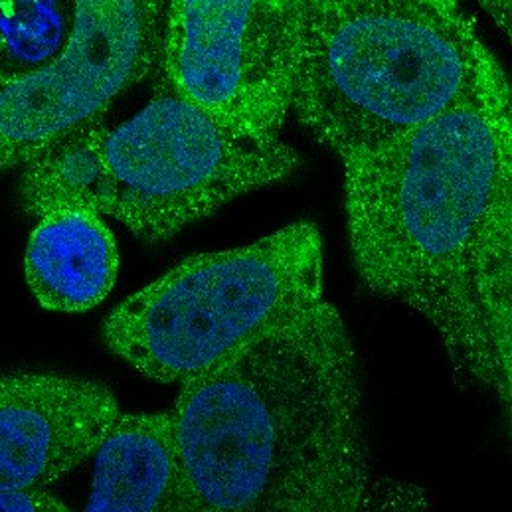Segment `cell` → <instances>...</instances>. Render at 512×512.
Masks as SVG:
<instances>
[{
  "label": "cell",
  "instance_id": "7a4b0ae2",
  "mask_svg": "<svg viewBox=\"0 0 512 512\" xmlns=\"http://www.w3.org/2000/svg\"><path fill=\"white\" fill-rule=\"evenodd\" d=\"M172 435L206 512H362L370 479L356 350L325 299L180 382Z\"/></svg>",
  "mask_w": 512,
  "mask_h": 512
},
{
  "label": "cell",
  "instance_id": "3957f363",
  "mask_svg": "<svg viewBox=\"0 0 512 512\" xmlns=\"http://www.w3.org/2000/svg\"><path fill=\"white\" fill-rule=\"evenodd\" d=\"M507 87L453 0H303L291 109L342 161Z\"/></svg>",
  "mask_w": 512,
  "mask_h": 512
},
{
  "label": "cell",
  "instance_id": "8fae6325",
  "mask_svg": "<svg viewBox=\"0 0 512 512\" xmlns=\"http://www.w3.org/2000/svg\"><path fill=\"white\" fill-rule=\"evenodd\" d=\"M76 2L0 0V86L54 62L74 30Z\"/></svg>",
  "mask_w": 512,
  "mask_h": 512
},
{
  "label": "cell",
  "instance_id": "7c38bea8",
  "mask_svg": "<svg viewBox=\"0 0 512 512\" xmlns=\"http://www.w3.org/2000/svg\"><path fill=\"white\" fill-rule=\"evenodd\" d=\"M0 512H72L46 491L0 493Z\"/></svg>",
  "mask_w": 512,
  "mask_h": 512
},
{
  "label": "cell",
  "instance_id": "8992f818",
  "mask_svg": "<svg viewBox=\"0 0 512 512\" xmlns=\"http://www.w3.org/2000/svg\"><path fill=\"white\" fill-rule=\"evenodd\" d=\"M303 0H174L159 68L167 93L256 141L291 111Z\"/></svg>",
  "mask_w": 512,
  "mask_h": 512
},
{
  "label": "cell",
  "instance_id": "9c48e42d",
  "mask_svg": "<svg viewBox=\"0 0 512 512\" xmlns=\"http://www.w3.org/2000/svg\"><path fill=\"white\" fill-rule=\"evenodd\" d=\"M196 505L176 453L171 414H119L93 453L82 512H182Z\"/></svg>",
  "mask_w": 512,
  "mask_h": 512
},
{
  "label": "cell",
  "instance_id": "5bb4252c",
  "mask_svg": "<svg viewBox=\"0 0 512 512\" xmlns=\"http://www.w3.org/2000/svg\"><path fill=\"white\" fill-rule=\"evenodd\" d=\"M182 512H206V511H202V509H200V507H198V505H192V507H188V509H186V511H182Z\"/></svg>",
  "mask_w": 512,
  "mask_h": 512
},
{
  "label": "cell",
  "instance_id": "30bf717a",
  "mask_svg": "<svg viewBox=\"0 0 512 512\" xmlns=\"http://www.w3.org/2000/svg\"><path fill=\"white\" fill-rule=\"evenodd\" d=\"M26 281L36 301L56 313L97 307L119 273L115 238L99 214L64 208L38 218L24 256Z\"/></svg>",
  "mask_w": 512,
  "mask_h": 512
},
{
  "label": "cell",
  "instance_id": "ba28073f",
  "mask_svg": "<svg viewBox=\"0 0 512 512\" xmlns=\"http://www.w3.org/2000/svg\"><path fill=\"white\" fill-rule=\"evenodd\" d=\"M121 414L113 392L56 372L0 374V493L44 491L89 457Z\"/></svg>",
  "mask_w": 512,
  "mask_h": 512
},
{
  "label": "cell",
  "instance_id": "52a82bcc",
  "mask_svg": "<svg viewBox=\"0 0 512 512\" xmlns=\"http://www.w3.org/2000/svg\"><path fill=\"white\" fill-rule=\"evenodd\" d=\"M167 2L80 0L48 66L0 86V171L26 167L159 66Z\"/></svg>",
  "mask_w": 512,
  "mask_h": 512
},
{
  "label": "cell",
  "instance_id": "4fadbf2b",
  "mask_svg": "<svg viewBox=\"0 0 512 512\" xmlns=\"http://www.w3.org/2000/svg\"><path fill=\"white\" fill-rule=\"evenodd\" d=\"M483 6L489 10V14L493 16V20L507 30V34H511V2L509 0H501V2H483Z\"/></svg>",
  "mask_w": 512,
  "mask_h": 512
},
{
  "label": "cell",
  "instance_id": "277c9868",
  "mask_svg": "<svg viewBox=\"0 0 512 512\" xmlns=\"http://www.w3.org/2000/svg\"><path fill=\"white\" fill-rule=\"evenodd\" d=\"M319 301L323 242L303 220L236 250L184 259L107 315L103 341L139 374L180 384Z\"/></svg>",
  "mask_w": 512,
  "mask_h": 512
},
{
  "label": "cell",
  "instance_id": "5b68a950",
  "mask_svg": "<svg viewBox=\"0 0 512 512\" xmlns=\"http://www.w3.org/2000/svg\"><path fill=\"white\" fill-rule=\"evenodd\" d=\"M299 167L301 157L281 139L238 135L165 93L107 131L89 210L115 218L143 242H163Z\"/></svg>",
  "mask_w": 512,
  "mask_h": 512
},
{
  "label": "cell",
  "instance_id": "6da1fadb",
  "mask_svg": "<svg viewBox=\"0 0 512 512\" xmlns=\"http://www.w3.org/2000/svg\"><path fill=\"white\" fill-rule=\"evenodd\" d=\"M342 165L362 285L418 313L461 382L511 412V89Z\"/></svg>",
  "mask_w": 512,
  "mask_h": 512
}]
</instances>
